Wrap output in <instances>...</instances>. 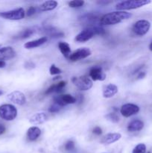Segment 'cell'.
Returning a JSON list of instances; mask_svg holds the SVG:
<instances>
[{
  "instance_id": "obj_1",
  "label": "cell",
  "mask_w": 152,
  "mask_h": 153,
  "mask_svg": "<svg viewBox=\"0 0 152 153\" xmlns=\"http://www.w3.org/2000/svg\"><path fill=\"white\" fill-rule=\"evenodd\" d=\"M132 16L131 13L123 10H116V11L108 13L101 16L100 19V24L103 25H111L120 23L123 21L127 20Z\"/></svg>"
},
{
  "instance_id": "obj_2",
  "label": "cell",
  "mask_w": 152,
  "mask_h": 153,
  "mask_svg": "<svg viewBox=\"0 0 152 153\" xmlns=\"http://www.w3.org/2000/svg\"><path fill=\"white\" fill-rule=\"evenodd\" d=\"M151 1L149 0H128V1H121L116 5V10H132L141 7L142 6L150 4Z\"/></svg>"
},
{
  "instance_id": "obj_3",
  "label": "cell",
  "mask_w": 152,
  "mask_h": 153,
  "mask_svg": "<svg viewBox=\"0 0 152 153\" xmlns=\"http://www.w3.org/2000/svg\"><path fill=\"white\" fill-rule=\"evenodd\" d=\"M17 116V109L14 105L4 104L0 106V117L7 121H12Z\"/></svg>"
},
{
  "instance_id": "obj_4",
  "label": "cell",
  "mask_w": 152,
  "mask_h": 153,
  "mask_svg": "<svg viewBox=\"0 0 152 153\" xmlns=\"http://www.w3.org/2000/svg\"><path fill=\"white\" fill-rule=\"evenodd\" d=\"M72 82L80 91H88L92 88V85H93L92 81L86 76L73 77Z\"/></svg>"
},
{
  "instance_id": "obj_5",
  "label": "cell",
  "mask_w": 152,
  "mask_h": 153,
  "mask_svg": "<svg viewBox=\"0 0 152 153\" xmlns=\"http://www.w3.org/2000/svg\"><path fill=\"white\" fill-rule=\"evenodd\" d=\"M25 10L22 7L9 10V11L0 12V17L9 20H19L25 17Z\"/></svg>"
},
{
  "instance_id": "obj_6",
  "label": "cell",
  "mask_w": 152,
  "mask_h": 153,
  "mask_svg": "<svg viewBox=\"0 0 152 153\" xmlns=\"http://www.w3.org/2000/svg\"><path fill=\"white\" fill-rule=\"evenodd\" d=\"M151 28V23L146 19H140L136 22L133 25L132 30L135 34L138 36H143L148 32Z\"/></svg>"
},
{
  "instance_id": "obj_7",
  "label": "cell",
  "mask_w": 152,
  "mask_h": 153,
  "mask_svg": "<svg viewBox=\"0 0 152 153\" xmlns=\"http://www.w3.org/2000/svg\"><path fill=\"white\" fill-rule=\"evenodd\" d=\"M91 55L90 49L88 48H80L75 51L69 57V59L72 61H77L86 58Z\"/></svg>"
},
{
  "instance_id": "obj_8",
  "label": "cell",
  "mask_w": 152,
  "mask_h": 153,
  "mask_svg": "<svg viewBox=\"0 0 152 153\" xmlns=\"http://www.w3.org/2000/svg\"><path fill=\"white\" fill-rule=\"evenodd\" d=\"M7 99L11 102L14 104L18 105H23L26 102V98L23 93L20 91H13L7 95Z\"/></svg>"
},
{
  "instance_id": "obj_9",
  "label": "cell",
  "mask_w": 152,
  "mask_h": 153,
  "mask_svg": "<svg viewBox=\"0 0 152 153\" xmlns=\"http://www.w3.org/2000/svg\"><path fill=\"white\" fill-rule=\"evenodd\" d=\"M139 111V108L138 105L131 103H127L123 105L120 109V112L122 116L125 117H129L133 116Z\"/></svg>"
},
{
  "instance_id": "obj_10",
  "label": "cell",
  "mask_w": 152,
  "mask_h": 153,
  "mask_svg": "<svg viewBox=\"0 0 152 153\" xmlns=\"http://www.w3.org/2000/svg\"><path fill=\"white\" fill-rule=\"evenodd\" d=\"M94 35H95V34L93 28L88 27V28H85L83 31H80L76 36L75 40L77 42H80V43H83V42L88 41L89 40H90L92 37H93Z\"/></svg>"
},
{
  "instance_id": "obj_11",
  "label": "cell",
  "mask_w": 152,
  "mask_h": 153,
  "mask_svg": "<svg viewBox=\"0 0 152 153\" xmlns=\"http://www.w3.org/2000/svg\"><path fill=\"white\" fill-rule=\"evenodd\" d=\"M16 55V52L10 46H5L0 49V61H7L13 58Z\"/></svg>"
},
{
  "instance_id": "obj_12",
  "label": "cell",
  "mask_w": 152,
  "mask_h": 153,
  "mask_svg": "<svg viewBox=\"0 0 152 153\" xmlns=\"http://www.w3.org/2000/svg\"><path fill=\"white\" fill-rule=\"evenodd\" d=\"M89 76L93 81H104L106 79V74L101 67H92L89 71Z\"/></svg>"
},
{
  "instance_id": "obj_13",
  "label": "cell",
  "mask_w": 152,
  "mask_h": 153,
  "mask_svg": "<svg viewBox=\"0 0 152 153\" xmlns=\"http://www.w3.org/2000/svg\"><path fill=\"white\" fill-rule=\"evenodd\" d=\"M47 120V115L45 112H38L30 117L29 122L33 125H40L45 123Z\"/></svg>"
},
{
  "instance_id": "obj_14",
  "label": "cell",
  "mask_w": 152,
  "mask_h": 153,
  "mask_svg": "<svg viewBox=\"0 0 152 153\" xmlns=\"http://www.w3.org/2000/svg\"><path fill=\"white\" fill-rule=\"evenodd\" d=\"M122 137V135L119 133H110L106 134L101 140V143L103 144H111L118 141Z\"/></svg>"
},
{
  "instance_id": "obj_15",
  "label": "cell",
  "mask_w": 152,
  "mask_h": 153,
  "mask_svg": "<svg viewBox=\"0 0 152 153\" xmlns=\"http://www.w3.org/2000/svg\"><path fill=\"white\" fill-rule=\"evenodd\" d=\"M118 93V87L113 84H109L104 87L103 90V97L104 98H111L114 97Z\"/></svg>"
},
{
  "instance_id": "obj_16",
  "label": "cell",
  "mask_w": 152,
  "mask_h": 153,
  "mask_svg": "<svg viewBox=\"0 0 152 153\" xmlns=\"http://www.w3.org/2000/svg\"><path fill=\"white\" fill-rule=\"evenodd\" d=\"M46 41H47V37H40V38L37 39V40L27 42V43H25V44H24V47L27 49H34V48H37L42 46V45L44 44Z\"/></svg>"
},
{
  "instance_id": "obj_17",
  "label": "cell",
  "mask_w": 152,
  "mask_h": 153,
  "mask_svg": "<svg viewBox=\"0 0 152 153\" xmlns=\"http://www.w3.org/2000/svg\"><path fill=\"white\" fill-rule=\"evenodd\" d=\"M41 134V130L37 126H32L28 128V132H27V136L28 138L31 141H34L37 140Z\"/></svg>"
},
{
  "instance_id": "obj_18",
  "label": "cell",
  "mask_w": 152,
  "mask_h": 153,
  "mask_svg": "<svg viewBox=\"0 0 152 153\" xmlns=\"http://www.w3.org/2000/svg\"><path fill=\"white\" fill-rule=\"evenodd\" d=\"M144 127V123L139 120H134L132 122L129 123L128 126V130L131 132L134 131H141Z\"/></svg>"
},
{
  "instance_id": "obj_19",
  "label": "cell",
  "mask_w": 152,
  "mask_h": 153,
  "mask_svg": "<svg viewBox=\"0 0 152 153\" xmlns=\"http://www.w3.org/2000/svg\"><path fill=\"white\" fill-rule=\"evenodd\" d=\"M58 4V1H54V0L46 1L40 6V9L42 11H49V10H52L56 8Z\"/></svg>"
},
{
  "instance_id": "obj_20",
  "label": "cell",
  "mask_w": 152,
  "mask_h": 153,
  "mask_svg": "<svg viewBox=\"0 0 152 153\" xmlns=\"http://www.w3.org/2000/svg\"><path fill=\"white\" fill-rule=\"evenodd\" d=\"M66 85V82L62 81V82H58V84H55V85H53L49 87L47 91H46V94H50L53 92H60V91H62Z\"/></svg>"
},
{
  "instance_id": "obj_21",
  "label": "cell",
  "mask_w": 152,
  "mask_h": 153,
  "mask_svg": "<svg viewBox=\"0 0 152 153\" xmlns=\"http://www.w3.org/2000/svg\"><path fill=\"white\" fill-rule=\"evenodd\" d=\"M58 48H59L61 53L66 58H69V57L70 52H71V49H70V46L68 43H65V42H60L59 44H58Z\"/></svg>"
},
{
  "instance_id": "obj_22",
  "label": "cell",
  "mask_w": 152,
  "mask_h": 153,
  "mask_svg": "<svg viewBox=\"0 0 152 153\" xmlns=\"http://www.w3.org/2000/svg\"><path fill=\"white\" fill-rule=\"evenodd\" d=\"M60 97L65 105L68 104H74L77 101V100L70 94H63V95H60Z\"/></svg>"
},
{
  "instance_id": "obj_23",
  "label": "cell",
  "mask_w": 152,
  "mask_h": 153,
  "mask_svg": "<svg viewBox=\"0 0 152 153\" xmlns=\"http://www.w3.org/2000/svg\"><path fill=\"white\" fill-rule=\"evenodd\" d=\"M34 33V31L33 29H31V28H27V29H25L24 31H21L17 36H16V38L18 39H26L28 37H31L33 34Z\"/></svg>"
},
{
  "instance_id": "obj_24",
  "label": "cell",
  "mask_w": 152,
  "mask_h": 153,
  "mask_svg": "<svg viewBox=\"0 0 152 153\" xmlns=\"http://www.w3.org/2000/svg\"><path fill=\"white\" fill-rule=\"evenodd\" d=\"M146 152V146L144 143H139L137 145L134 149L132 153H145Z\"/></svg>"
},
{
  "instance_id": "obj_25",
  "label": "cell",
  "mask_w": 152,
  "mask_h": 153,
  "mask_svg": "<svg viewBox=\"0 0 152 153\" xmlns=\"http://www.w3.org/2000/svg\"><path fill=\"white\" fill-rule=\"evenodd\" d=\"M84 4V1L83 0H73L69 2V6L70 7H73V8H75V7H80Z\"/></svg>"
},
{
  "instance_id": "obj_26",
  "label": "cell",
  "mask_w": 152,
  "mask_h": 153,
  "mask_svg": "<svg viewBox=\"0 0 152 153\" xmlns=\"http://www.w3.org/2000/svg\"><path fill=\"white\" fill-rule=\"evenodd\" d=\"M105 117L107 118L109 121H110V122L112 123H118L119 121V117L114 113L108 114L107 115H106Z\"/></svg>"
},
{
  "instance_id": "obj_27",
  "label": "cell",
  "mask_w": 152,
  "mask_h": 153,
  "mask_svg": "<svg viewBox=\"0 0 152 153\" xmlns=\"http://www.w3.org/2000/svg\"><path fill=\"white\" fill-rule=\"evenodd\" d=\"M49 72H50L51 75L54 76V75L60 74V73H61V72L62 71H61V69H59L58 67H57L55 64H52V65L51 66L50 69H49Z\"/></svg>"
},
{
  "instance_id": "obj_28",
  "label": "cell",
  "mask_w": 152,
  "mask_h": 153,
  "mask_svg": "<svg viewBox=\"0 0 152 153\" xmlns=\"http://www.w3.org/2000/svg\"><path fill=\"white\" fill-rule=\"evenodd\" d=\"M61 109V106L58 105L57 104H54L50 106V108H49V112H51V113H57V112L59 111Z\"/></svg>"
},
{
  "instance_id": "obj_29",
  "label": "cell",
  "mask_w": 152,
  "mask_h": 153,
  "mask_svg": "<svg viewBox=\"0 0 152 153\" xmlns=\"http://www.w3.org/2000/svg\"><path fill=\"white\" fill-rule=\"evenodd\" d=\"M74 148H75V143L72 141V140H69V141L65 144L66 150L67 151L72 150Z\"/></svg>"
},
{
  "instance_id": "obj_30",
  "label": "cell",
  "mask_w": 152,
  "mask_h": 153,
  "mask_svg": "<svg viewBox=\"0 0 152 153\" xmlns=\"http://www.w3.org/2000/svg\"><path fill=\"white\" fill-rule=\"evenodd\" d=\"M35 11H36L35 7H32V6H31V7H30L28 9V10H27V16H33V15L35 13Z\"/></svg>"
},
{
  "instance_id": "obj_31",
  "label": "cell",
  "mask_w": 152,
  "mask_h": 153,
  "mask_svg": "<svg viewBox=\"0 0 152 153\" xmlns=\"http://www.w3.org/2000/svg\"><path fill=\"white\" fill-rule=\"evenodd\" d=\"M92 132L95 134H96V135H101L102 134V130H101V128L99 126H96L93 128Z\"/></svg>"
},
{
  "instance_id": "obj_32",
  "label": "cell",
  "mask_w": 152,
  "mask_h": 153,
  "mask_svg": "<svg viewBox=\"0 0 152 153\" xmlns=\"http://www.w3.org/2000/svg\"><path fill=\"white\" fill-rule=\"evenodd\" d=\"M145 76V72H140L139 73V75L137 76V79H142V78H144Z\"/></svg>"
},
{
  "instance_id": "obj_33",
  "label": "cell",
  "mask_w": 152,
  "mask_h": 153,
  "mask_svg": "<svg viewBox=\"0 0 152 153\" xmlns=\"http://www.w3.org/2000/svg\"><path fill=\"white\" fill-rule=\"evenodd\" d=\"M5 132V128L3 126H0V135H1L2 134Z\"/></svg>"
},
{
  "instance_id": "obj_34",
  "label": "cell",
  "mask_w": 152,
  "mask_h": 153,
  "mask_svg": "<svg viewBox=\"0 0 152 153\" xmlns=\"http://www.w3.org/2000/svg\"><path fill=\"white\" fill-rule=\"evenodd\" d=\"M6 64L4 61H0V68H3V67H5Z\"/></svg>"
},
{
  "instance_id": "obj_35",
  "label": "cell",
  "mask_w": 152,
  "mask_h": 153,
  "mask_svg": "<svg viewBox=\"0 0 152 153\" xmlns=\"http://www.w3.org/2000/svg\"><path fill=\"white\" fill-rule=\"evenodd\" d=\"M149 49H150L151 51H152V42L150 43V45H149Z\"/></svg>"
},
{
  "instance_id": "obj_36",
  "label": "cell",
  "mask_w": 152,
  "mask_h": 153,
  "mask_svg": "<svg viewBox=\"0 0 152 153\" xmlns=\"http://www.w3.org/2000/svg\"><path fill=\"white\" fill-rule=\"evenodd\" d=\"M2 94H3V91L0 90V96H1V95H2Z\"/></svg>"
},
{
  "instance_id": "obj_37",
  "label": "cell",
  "mask_w": 152,
  "mask_h": 153,
  "mask_svg": "<svg viewBox=\"0 0 152 153\" xmlns=\"http://www.w3.org/2000/svg\"><path fill=\"white\" fill-rule=\"evenodd\" d=\"M148 153H151V152H148Z\"/></svg>"
},
{
  "instance_id": "obj_38",
  "label": "cell",
  "mask_w": 152,
  "mask_h": 153,
  "mask_svg": "<svg viewBox=\"0 0 152 153\" xmlns=\"http://www.w3.org/2000/svg\"><path fill=\"white\" fill-rule=\"evenodd\" d=\"M0 46H1V45H0Z\"/></svg>"
}]
</instances>
